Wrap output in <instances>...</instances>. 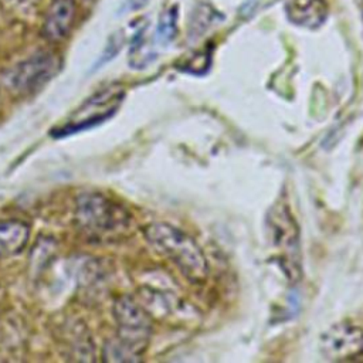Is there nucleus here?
<instances>
[{"label": "nucleus", "mask_w": 363, "mask_h": 363, "mask_svg": "<svg viewBox=\"0 0 363 363\" xmlns=\"http://www.w3.org/2000/svg\"><path fill=\"white\" fill-rule=\"evenodd\" d=\"M143 235L150 247L170 259L187 279L199 284L207 278V259L187 233L169 223H152L143 228Z\"/></svg>", "instance_id": "nucleus-1"}, {"label": "nucleus", "mask_w": 363, "mask_h": 363, "mask_svg": "<svg viewBox=\"0 0 363 363\" xmlns=\"http://www.w3.org/2000/svg\"><path fill=\"white\" fill-rule=\"evenodd\" d=\"M74 223L88 238L113 240L128 231L130 214L102 193H84L77 197Z\"/></svg>", "instance_id": "nucleus-2"}, {"label": "nucleus", "mask_w": 363, "mask_h": 363, "mask_svg": "<svg viewBox=\"0 0 363 363\" xmlns=\"http://www.w3.org/2000/svg\"><path fill=\"white\" fill-rule=\"evenodd\" d=\"M267 230L284 272L294 282L301 277L299 228L285 203H278L267 214Z\"/></svg>", "instance_id": "nucleus-3"}, {"label": "nucleus", "mask_w": 363, "mask_h": 363, "mask_svg": "<svg viewBox=\"0 0 363 363\" xmlns=\"http://www.w3.org/2000/svg\"><path fill=\"white\" fill-rule=\"evenodd\" d=\"M112 313L118 329L116 339L142 356L152 336V322L147 312L132 298L121 296L115 301Z\"/></svg>", "instance_id": "nucleus-4"}, {"label": "nucleus", "mask_w": 363, "mask_h": 363, "mask_svg": "<svg viewBox=\"0 0 363 363\" xmlns=\"http://www.w3.org/2000/svg\"><path fill=\"white\" fill-rule=\"evenodd\" d=\"M319 352L329 362L363 360V329L350 322L332 325L320 335Z\"/></svg>", "instance_id": "nucleus-5"}, {"label": "nucleus", "mask_w": 363, "mask_h": 363, "mask_svg": "<svg viewBox=\"0 0 363 363\" xmlns=\"http://www.w3.org/2000/svg\"><path fill=\"white\" fill-rule=\"evenodd\" d=\"M58 57L48 51H40L14 65L6 75V81L17 94H31L41 88L58 71Z\"/></svg>", "instance_id": "nucleus-6"}, {"label": "nucleus", "mask_w": 363, "mask_h": 363, "mask_svg": "<svg viewBox=\"0 0 363 363\" xmlns=\"http://www.w3.org/2000/svg\"><path fill=\"white\" fill-rule=\"evenodd\" d=\"M122 99L123 89L118 86H109L98 91L94 96L85 101L78 112H75L72 121L67 123V126H64L60 132L65 135L104 122L118 109Z\"/></svg>", "instance_id": "nucleus-7"}, {"label": "nucleus", "mask_w": 363, "mask_h": 363, "mask_svg": "<svg viewBox=\"0 0 363 363\" xmlns=\"http://www.w3.org/2000/svg\"><path fill=\"white\" fill-rule=\"evenodd\" d=\"M285 13L291 23L303 28H319L328 18L325 0H288Z\"/></svg>", "instance_id": "nucleus-8"}, {"label": "nucleus", "mask_w": 363, "mask_h": 363, "mask_svg": "<svg viewBox=\"0 0 363 363\" xmlns=\"http://www.w3.org/2000/svg\"><path fill=\"white\" fill-rule=\"evenodd\" d=\"M75 16V0H52L43 26L44 37L50 41L62 40L74 21Z\"/></svg>", "instance_id": "nucleus-9"}, {"label": "nucleus", "mask_w": 363, "mask_h": 363, "mask_svg": "<svg viewBox=\"0 0 363 363\" xmlns=\"http://www.w3.org/2000/svg\"><path fill=\"white\" fill-rule=\"evenodd\" d=\"M64 345L65 353L72 360H94V343L88 329L81 323H68L64 329Z\"/></svg>", "instance_id": "nucleus-10"}, {"label": "nucleus", "mask_w": 363, "mask_h": 363, "mask_svg": "<svg viewBox=\"0 0 363 363\" xmlns=\"http://www.w3.org/2000/svg\"><path fill=\"white\" fill-rule=\"evenodd\" d=\"M30 238V227L21 220L0 221V258L18 254Z\"/></svg>", "instance_id": "nucleus-11"}, {"label": "nucleus", "mask_w": 363, "mask_h": 363, "mask_svg": "<svg viewBox=\"0 0 363 363\" xmlns=\"http://www.w3.org/2000/svg\"><path fill=\"white\" fill-rule=\"evenodd\" d=\"M221 16L210 4H199L191 13L189 33L193 38L203 35Z\"/></svg>", "instance_id": "nucleus-12"}, {"label": "nucleus", "mask_w": 363, "mask_h": 363, "mask_svg": "<svg viewBox=\"0 0 363 363\" xmlns=\"http://www.w3.org/2000/svg\"><path fill=\"white\" fill-rule=\"evenodd\" d=\"M177 14H179L177 6H172L162 13L157 23V38L160 40L162 44H167L173 41V38L176 37Z\"/></svg>", "instance_id": "nucleus-13"}, {"label": "nucleus", "mask_w": 363, "mask_h": 363, "mask_svg": "<svg viewBox=\"0 0 363 363\" xmlns=\"http://www.w3.org/2000/svg\"><path fill=\"white\" fill-rule=\"evenodd\" d=\"M102 359L105 362H139L142 356L132 352L118 339L108 340L102 350Z\"/></svg>", "instance_id": "nucleus-14"}, {"label": "nucleus", "mask_w": 363, "mask_h": 363, "mask_svg": "<svg viewBox=\"0 0 363 363\" xmlns=\"http://www.w3.org/2000/svg\"><path fill=\"white\" fill-rule=\"evenodd\" d=\"M122 44H123V33L119 30V31L113 33V34L109 37V40H108V43H106L104 51H102V55H101V58H99L96 67L104 65L105 62H108L109 60H112V58L119 52V50L122 48Z\"/></svg>", "instance_id": "nucleus-15"}, {"label": "nucleus", "mask_w": 363, "mask_h": 363, "mask_svg": "<svg viewBox=\"0 0 363 363\" xmlns=\"http://www.w3.org/2000/svg\"><path fill=\"white\" fill-rule=\"evenodd\" d=\"M208 64H210V57H208V54H207V52L197 54V55H194V57L189 61V64H187V69H189V71H191V72L199 74V72H200V68L207 69Z\"/></svg>", "instance_id": "nucleus-16"}, {"label": "nucleus", "mask_w": 363, "mask_h": 363, "mask_svg": "<svg viewBox=\"0 0 363 363\" xmlns=\"http://www.w3.org/2000/svg\"><path fill=\"white\" fill-rule=\"evenodd\" d=\"M147 0H130V9L132 10H136V9H140L146 4Z\"/></svg>", "instance_id": "nucleus-17"}]
</instances>
